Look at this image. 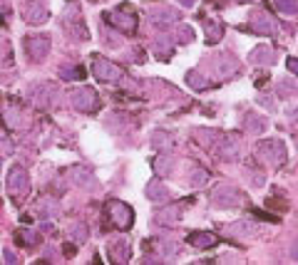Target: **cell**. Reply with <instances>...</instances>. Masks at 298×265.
Masks as SVG:
<instances>
[{
	"label": "cell",
	"instance_id": "5",
	"mask_svg": "<svg viewBox=\"0 0 298 265\" xmlns=\"http://www.w3.org/2000/svg\"><path fill=\"white\" fill-rule=\"evenodd\" d=\"M211 201L224 208H234V206H241V194L229 183H219L211 191Z\"/></svg>",
	"mask_w": 298,
	"mask_h": 265
},
{
	"label": "cell",
	"instance_id": "14",
	"mask_svg": "<svg viewBox=\"0 0 298 265\" xmlns=\"http://www.w3.org/2000/svg\"><path fill=\"white\" fill-rule=\"evenodd\" d=\"M149 20H154L159 25H169V22L179 20V13L172 10V8H164V5H152L149 8Z\"/></svg>",
	"mask_w": 298,
	"mask_h": 265
},
{
	"label": "cell",
	"instance_id": "19",
	"mask_svg": "<svg viewBox=\"0 0 298 265\" xmlns=\"http://www.w3.org/2000/svg\"><path fill=\"white\" fill-rule=\"evenodd\" d=\"M253 231H256V225L248 223V221H236V223H231L226 228V233L231 238H248V236H253Z\"/></svg>",
	"mask_w": 298,
	"mask_h": 265
},
{
	"label": "cell",
	"instance_id": "33",
	"mask_svg": "<svg viewBox=\"0 0 298 265\" xmlns=\"http://www.w3.org/2000/svg\"><path fill=\"white\" fill-rule=\"evenodd\" d=\"M293 92H296V85H293V82H288V80L278 82V94H281V97H288V94H293Z\"/></svg>",
	"mask_w": 298,
	"mask_h": 265
},
{
	"label": "cell",
	"instance_id": "39",
	"mask_svg": "<svg viewBox=\"0 0 298 265\" xmlns=\"http://www.w3.org/2000/svg\"><path fill=\"white\" fill-rule=\"evenodd\" d=\"M65 255H74V245L67 243V245H65Z\"/></svg>",
	"mask_w": 298,
	"mask_h": 265
},
{
	"label": "cell",
	"instance_id": "27",
	"mask_svg": "<svg viewBox=\"0 0 298 265\" xmlns=\"http://www.w3.org/2000/svg\"><path fill=\"white\" fill-rule=\"evenodd\" d=\"M221 35H224V27L219 22H206V43H219L221 40Z\"/></svg>",
	"mask_w": 298,
	"mask_h": 265
},
{
	"label": "cell",
	"instance_id": "7",
	"mask_svg": "<svg viewBox=\"0 0 298 265\" xmlns=\"http://www.w3.org/2000/svg\"><path fill=\"white\" fill-rule=\"evenodd\" d=\"M25 50H27V57L32 62H43L50 52V40L43 37V35H32V37L25 40Z\"/></svg>",
	"mask_w": 298,
	"mask_h": 265
},
{
	"label": "cell",
	"instance_id": "31",
	"mask_svg": "<svg viewBox=\"0 0 298 265\" xmlns=\"http://www.w3.org/2000/svg\"><path fill=\"white\" fill-rule=\"evenodd\" d=\"M37 241H40V236H37L35 231H20V243H25V245H35Z\"/></svg>",
	"mask_w": 298,
	"mask_h": 265
},
{
	"label": "cell",
	"instance_id": "10",
	"mask_svg": "<svg viewBox=\"0 0 298 265\" xmlns=\"http://www.w3.org/2000/svg\"><path fill=\"white\" fill-rule=\"evenodd\" d=\"M27 188H30L27 171H25L23 166H15V169L10 171V176H8V191H10L13 196H23Z\"/></svg>",
	"mask_w": 298,
	"mask_h": 265
},
{
	"label": "cell",
	"instance_id": "37",
	"mask_svg": "<svg viewBox=\"0 0 298 265\" xmlns=\"http://www.w3.org/2000/svg\"><path fill=\"white\" fill-rule=\"evenodd\" d=\"M258 102L264 104V107H269V109H276V102H273L271 97H264V94H261V97H258Z\"/></svg>",
	"mask_w": 298,
	"mask_h": 265
},
{
	"label": "cell",
	"instance_id": "6",
	"mask_svg": "<svg viewBox=\"0 0 298 265\" xmlns=\"http://www.w3.org/2000/svg\"><path fill=\"white\" fill-rule=\"evenodd\" d=\"M70 102L77 111H92L97 107V92L92 87H80V89H72Z\"/></svg>",
	"mask_w": 298,
	"mask_h": 265
},
{
	"label": "cell",
	"instance_id": "13",
	"mask_svg": "<svg viewBox=\"0 0 298 265\" xmlns=\"http://www.w3.org/2000/svg\"><path fill=\"white\" fill-rule=\"evenodd\" d=\"M23 15H25V20L30 22V25H43L45 20H48V10L40 5V3H25V8H23Z\"/></svg>",
	"mask_w": 298,
	"mask_h": 265
},
{
	"label": "cell",
	"instance_id": "3",
	"mask_svg": "<svg viewBox=\"0 0 298 265\" xmlns=\"http://www.w3.org/2000/svg\"><path fill=\"white\" fill-rule=\"evenodd\" d=\"M92 72H95V77L99 82H120L122 80V69L115 62H109L107 57H95Z\"/></svg>",
	"mask_w": 298,
	"mask_h": 265
},
{
	"label": "cell",
	"instance_id": "1",
	"mask_svg": "<svg viewBox=\"0 0 298 265\" xmlns=\"http://www.w3.org/2000/svg\"><path fill=\"white\" fill-rule=\"evenodd\" d=\"M256 154H258V159H264L266 164L276 166V164H283V161H286V146H283V141H278V139L258 141Z\"/></svg>",
	"mask_w": 298,
	"mask_h": 265
},
{
	"label": "cell",
	"instance_id": "20",
	"mask_svg": "<svg viewBox=\"0 0 298 265\" xmlns=\"http://www.w3.org/2000/svg\"><path fill=\"white\" fill-rule=\"evenodd\" d=\"M273 60H276V55L269 45H258L251 52V62H256V65H273Z\"/></svg>",
	"mask_w": 298,
	"mask_h": 265
},
{
	"label": "cell",
	"instance_id": "40",
	"mask_svg": "<svg viewBox=\"0 0 298 265\" xmlns=\"http://www.w3.org/2000/svg\"><path fill=\"white\" fill-rule=\"evenodd\" d=\"M293 258H298V243H293Z\"/></svg>",
	"mask_w": 298,
	"mask_h": 265
},
{
	"label": "cell",
	"instance_id": "24",
	"mask_svg": "<svg viewBox=\"0 0 298 265\" xmlns=\"http://www.w3.org/2000/svg\"><path fill=\"white\" fill-rule=\"evenodd\" d=\"M216 149H219V156H221L224 161H234V159H236V144H234V141L229 144L226 139H224V141L219 139Z\"/></svg>",
	"mask_w": 298,
	"mask_h": 265
},
{
	"label": "cell",
	"instance_id": "26",
	"mask_svg": "<svg viewBox=\"0 0 298 265\" xmlns=\"http://www.w3.org/2000/svg\"><path fill=\"white\" fill-rule=\"evenodd\" d=\"M197 139H199V144H204V146H216L221 136H219L216 132H206V129H197Z\"/></svg>",
	"mask_w": 298,
	"mask_h": 265
},
{
	"label": "cell",
	"instance_id": "11",
	"mask_svg": "<svg viewBox=\"0 0 298 265\" xmlns=\"http://www.w3.org/2000/svg\"><path fill=\"white\" fill-rule=\"evenodd\" d=\"M251 27H253V32H258V35H273L276 32V20L269 15V13H261V10H256L253 15H251Z\"/></svg>",
	"mask_w": 298,
	"mask_h": 265
},
{
	"label": "cell",
	"instance_id": "29",
	"mask_svg": "<svg viewBox=\"0 0 298 265\" xmlns=\"http://www.w3.org/2000/svg\"><path fill=\"white\" fill-rule=\"evenodd\" d=\"M70 233H72V238L77 241V243H85V241H87V228H85V223H72V225H70Z\"/></svg>",
	"mask_w": 298,
	"mask_h": 265
},
{
	"label": "cell",
	"instance_id": "12",
	"mask_svg": "<svg viewBox=\"0 0 298 265\" xmlns=\"http://www.w3.org/2000/svg\"><path fill=\"white\" fill-rule=\"evenodd\" d=\"M67 176H70L72 183H77V186H82V188H99V181H97L87 169H82V166H72V169L67 171Z\"/></svg>",
	"mask_w": 298,
	"mask_h": 265
},
{
	"label": "cell",
	"instance_id": "21",
	"mask_svg": "<svg viewBox=\"0 0 298 265\" xmlns=\"http://www.w3.org/2000/svg\"><path fill=\"white\" fill-rule=\"evenodd\" d=\"M244 127L251 132V134H261V132H266L269 122L264 117H258V114H246L244 117Z\"/></svg>",
	"mask_w": 298,
	"mask_h": 265
},
{
	"label": "cell",
	"instance_id": "2",
	"mask_svg": "<svg viewBox=\"0 0 298 265\" xmlns=\"http://www.w3.org/2000/svg\"><path fill=\"white\" fill-rule=\"evenodd\" d=\"M107 22H109L112 27L122 30V32H134V30H137V13H134L129 5H122V8L112 10V13L107 15Z\"/></svg>",
	"mask_w": 298,
	"mask_h": 265
},
{
	"label": "cell",
	"instance_id": "17",
	"mask_svg": "<svg viewBox=\"0 0 298 265\" xmlns=\"http://www.w3.org/2000/svg\"><path fill=\"white\" fill-rule=\"evenodd\" d=\"M189 243H192L194 248H199V250H206V248L216 245V243H219V238H216L214 233H209V231H197V233H192V236H189Z\"/></svg>",
	"mask_w": 298,
	"mask_h": 265
},
{
	"label": "cell",
	"instance_id": "23",
	"mask_svg": "<svg viewBox=\"0 0 298 265\" xmlns=\"http://www.w3.org/2000/svg\"><path fill=\"white\" fill-rule=\"evenodd\" d=\"M60 77L62 80H85V69L80 65H60Z\"/></svg>",
	"mask_w": 298,
	"mask_h": 265
},
{
	"label": "cell",
	"instance_id": "35",
	"mask_svg": "<svg viewBox=\"0 0 298 265\" xmlns=\"http://www.w3.org/2000/svg\"><path fill=\"white\" fill-rule=\"evenodd\" d=\"M13 151V141L10 139H0V154H10Z\"/></svg>",
	"mask_w": 298,
	"mask_h": 265
},
{
	"label": "cell",
	"instance_id": "25",
	"mask_svg": "<svg viewBox=\"0 0 298 265\" xmlns=\"http://www.w3.org/2000/svg\"><path fill=\"white\" fill-rule=\"evenodd\" d=\"M186 82H189V87H194V89H204V87H209V80H206V77H201V74H199L197 69L186 72Z\"/></svg>",
	"mask_w": 298,
	"mask_h": 265
},
{
	"label": "cell",
	"instance_id": "9",
	"mask_svg": "<svg viewBox=\"0 0 298 265\" xmlns=\"http://www.w3.org/2000/svg\"><path fill=\"white\" fill-rule=\"evenodd\" d=\"M30 97H32V102L37 104V107H50L52 102H55V97H57V87L55 85H50V82H43V85H35L32 87V92H30Z\"/></svg>",
	"mask_w": 298,
	"mask_h": 265
},
{
	"label": "cell",
	"instance_id": "34",
	"mask_svg": "<svg viewBox=\"0 0 298 265\" xmlns=\"http://www.w3.org/2000/svg\"><path fill=\"white\" fill-rule=\"evenodd\" d=\"M176 40H179V43H189V40H192V30H189V27H179V30H176Z\"/></svg>",
	"mask_w": 298,
	"mask_h": 265
},
{
	"label": "cell",
	"instance_id": "8",
	"mask_svg": "<svg viewBox=\"0 0 298 265\" xmlns=\"http://www.w3.org/2000/svg\"><path fill=\"white\" fill-rule=\"evenodd\" d=\"M3 119H5V124H8L10 129H18V132L27 129V124H30L27 114H25L20 107H15V104H5V107H3Z\"/></svg>",
	"mask_w": 298,
	"mask_h": 265
},
{
	"label": "cell",
	"instance_id": "16",
	"mask_svg": "<svg viewBox=\"0 0 298 265\" xmlns=\"http://www.w3.org/2000/svg\"><path fill=\"white\" fill-rule=\"evenodd\" d=\"M147 199H149V201H157V203L167 201V199H169V191H167V186H164L159 178L149 181V183H147Z\"/></svg>",
	"mask_w": 298,
	"mask_h": 265
},
{
	"label": "cell",
	"instance_id": "28",
	"mask_svg": "<svg viewBox=\"0 0 298 265\" xmlns=\"http://www.w3.org/2000/svg\"><path fill=\"white\" fill-rule=\"evenodd\" d=\"M273 5L283 15H296L298 13V3H296V0H273Z\"/></svg>",
	"mask_w": 298,
	"mask_h": 265
},
{
	"label": "cell",
	"instance_id": "4",
	"mask_svg": "<svg viewBox=\"0 0 298 265\" xmlns=\"http://www.w3.org/2000/svg\"><path fill=\"white\" fill-rule=\"evenodd\" d=\"M107 216H109V221L117 225V228H129L132 225V221H134V213H132V208L127 206V203H122V201H109L107 203Z\"/></svg>",
	"mask_w": 298,
	"mask_h": 265
},
{
	"label": "cell",
	"instance_id": "38",
	"mask_svg": "<svg viewBox=\"0 0 298 265\" xmlns=\"http://www.w3.org/2000/svg\"><path fill=\"white\" fill-rule=\"evenodd\" d=\"M5 260H8V263H18L15 253H10V250H5Z\"/></svg>",
	"mask_w": 298,
	"mask_h": 265
},
{
	"label": "cell",
	"instance_id": "36",
	"mask_svg": "<svg viewBox=\"0 0 298 265\" xmlns=\"http://www.w3.org/2000/svg\"><path fill=\"white\" fill-rule=\"evenodd\" d=\"M286 67H288V72H293L296 77H298V60L296 57H288V62H286Z\"/></svg>",
	"mask_w": 298,
	"mask_h": 265
},
{
	"label": "cell",
	"instance_id": "15",
	"mask_svg": "<svg viewBox=\"0 0 298 265\" xmlns=\"http://www.w3.org/2000/svg\"><path fill=\"white\" fill-rule=\"evenodd\" d=\"M109 255H112V260L115 263H127L129 258H132V248H129V241H124V238H120V241H115L109 245Z\"/></svg>",
	"mask_w": 298,
	"mask_h": 265
},
{
	"label": "cell",
	"instance_id": "30",
	"mask_svg": "<svg viewBox=\"0 0 298 265\" xmlns=\"http://www.w3.org/2000/svg\"><path fill=\"white\" fill-rule=\"evenodd\" d=\"M172 166H174V161H172L167 154H162V156L154 161V169H157L159 174H167V169H172Z\"/></svg>",
	"mask_w": 298,
	"mask_h": 265
},
{
	"label": "cell",
	"instance_id": "32",
	"mask_svg": "<svg viewBox=\"0 0 298 265\" xmlns=\"http://www.w3.org/2000/svg\"><path fill=\"white\" fill-rule=\"evenodd\" d=\"M204 181H206V171L204 169H194V174L189 176V183L192 186H201Z\"/></svg>",
	"mask_w": 298,
	"mask_h": 265
},
{
	"label": "cell",
	"instance_id": "22",
	"mask_svg": "<svg viewBox=\"0 0 298 265\" xmlns=\"http://www.w3.org/2000/svg\"><path fill=\"white\" fill-rule=\"evenodd\" d=\"M179 218H181V206H169V208L157 213V223H162V225H172Z\"/></svg>",
	"mask_w": 298,
	"mask_h": 265
},
{
	"label": "cell",
	"instance_id": "18",
	"mask_svg": "<svg viewBox=\"0 0 298 265\" xmlns=\"http://www.w3.org/2000/svg\"><path fill=\"white\" fill-rule=\"evenodd\" d=\"M35 211H37V216H40V218H52V216H57L60 206H57V201H55V199L43 196L40 201L35 203Z\"/></svg>",
	"mask_w": 298,
	"mask_h": 265
}]
</instances>
